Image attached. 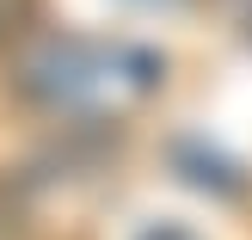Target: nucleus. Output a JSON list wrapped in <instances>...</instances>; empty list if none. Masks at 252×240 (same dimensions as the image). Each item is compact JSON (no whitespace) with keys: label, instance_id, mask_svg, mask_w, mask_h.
Listing matches in <instances>:
<instances>
[{"label":"nucleus","instance_id":"f257e3e1","mask_svg":"<svg viewBox=\"0 0 252 240\" xmlns=\"http://www.w3.org/2000/svg\"><path fill=\"white\" fill-rule=\"evenodd\" d=\"M166 80V62L129 37H37L19 56V93L56 117H111Z\"/></svg>","mask_w":252,"mask_h":240},{"label":"nucleus","instance_id":"f03ea898","mask_svg":"<svg viewBox=\"0 0 252 240\" xmlns=\"http://www.w3.org/2000/svg\"><path fill=\"white\" fill-rule=\"evenodd\" d=\"M142 240H191V234H185V228H148Z\"/></svg>","mask_w":252,"mask_h":240}]
</instances>
